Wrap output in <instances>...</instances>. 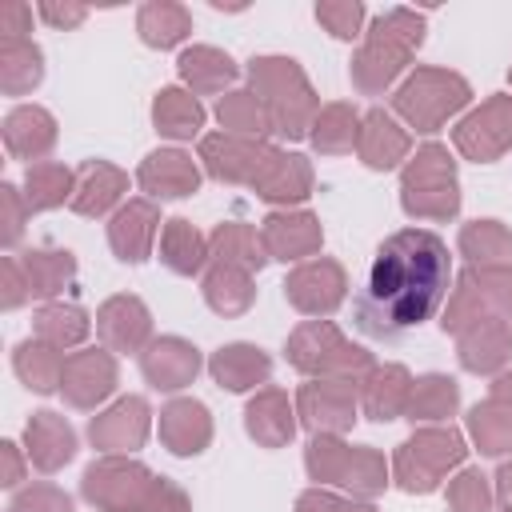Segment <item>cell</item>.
Returning a JSON list of instances; mask_svg holds the SVG:
<instances>
[{"mask_svg":"<svg viewBox=\"0 0 512 512\" xmlns=\"http://www.w3.org/2000/svg\"><path fill=\"white\" fill-rule=\"evenodd\" d=\"M448 284V244L428 228H400L376 244L368 272L352 292L348 316L360 336L376 344H396L440 312Z\"/></svg>","mask_w":512,"mask_h":512,"instance_id":"6da1fadb","label":"cell"}]
</instances>
